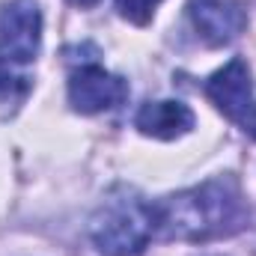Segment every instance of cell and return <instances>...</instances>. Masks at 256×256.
<instances>
[{
    "mask_svg": "<svg viewBox=\"0 0 256 256\" xmlns=\"http://www.w3.org/2000/svg\"><path fill=\"white\" fill-rule=\"evenodd\" d=\"M42 48V9L36 0H12L0 12V63L27 68Z\"/></svg>",
    "mask_w": 256,
    "mask_h": 256,
    "instance_id": "4",
    "label": "cell"
},
{
    "mask_svg": "<svg viewBox=\"0 0 256 256\" xmlns=\"http://www.w3.org/2000/svg\"><path fill=\"white\" fill-rule=\"evenodd\" d=\"M155 232V206L131 188L110 191L90 218V238L104 256H140Z\"/></svg>",
    "mask_w": 256,
    "mask_h": 256,
    "instance_id": "2",
    "label": "cell"
},
{
    "mask_svg": "<svg viewBox=\"0 0 256 256\" xmlns=\"http://www.w3.org/2000/svg\"><path fill=\"white\" fill-rule=\"evenodd\" d=\"M134 126L140 128V134H146V137L176 140V137L188 134L196 126V116L182 102H149V104H143L137 110Z\"/></svg>",
    "mask_w": 256,
    "mask_h": 256,
    "instance_id": "7",
    "label": "cell"
},
{
    "mask_svg": "<svg viewBox=\"0 0 256 256\" xmlns=\"http://www.w3.org/2000/svg\"><path fill=\"white\" fill-rule=\"evenodd\" d=\"M158 3L161 0H116V9L126 21L137 24V27H146L152 21L155 9H158Z\"/></svg>",
    "mask_w": 256,
    "mask_h": 256,
    "instance_id": "9",
    "label": "cell"
},
{
    "mask_svg": "<svg viewBox=\"0 0 256 256\" xmlns=\"http://www.w3.org/2000/svg\"><path fill=\"white\" fill-rule=\"evenodd\" d=\"M206 96L214 102V108L230 116L232 122L256 137V86L250 66L242 57H232L224 68H218L206 80Z\"/></svg>",
    "mask_w": 256,
    "mask_h": 256,
    "instance_id": "3",
    "label": "cell"
},
{
    "mask_svg": "<svg viewBox=\"0 0 256 256\" xmlns=\"http://www.w3.org/2000/svg\"><path fill=\"white\" fill-rule=\"evenodd\" d=\"M248 202L236 176H214L196 188L179 191L155 202V224L164 238L218 242L248 226Z\"/></svg>",
    "mask_w": 256,
    "mask_h": 256,
    "instance_id": "1",
    "label": "cell"
},
{
    "mask_svg": "<svg viewBox=\"0 0 256 256\" xmlns=\"http://www.w3.org/2000/svg\"><path fill=\"white\" fill-rule=\"evenodd\" d=\"M188 18L212 48L236 42L248 27V12L238 0H188Z\"/></svg>",
    "mask_w": 256,
    "mask_h": 256,
    "instance_id": "6",
    "label": "cell"
},
{
    "mask_svg": "<svg viewBox=\"0 0 256 256\" xmlns=\"http://www.w3.org/2000/svg\"><path fill=\"white\" fill-rule=\"evenodd\" d=\"M33 90V74L27 68H12L0 63V116L9 120L21 110Z\"/></svg>",
    "mask_w": 256,
    "mask_h": 256,
    "instance_id": "8",
    "label": "cell"
},
{
    "mask_svg": "<svg viewBox=\"0 0 256 256\" xmlns=\"http://www.w3.org/2000/svg\"><path fill=\"white\" fill-rule=\"evenodd\" d=\"M128 98V80L96 63L78 66L68 78V104L78 114H104Z\"/></svg>",
    "mask_w": 256,
    "mask_h": 256,
    "instance_id": "5",
    "label": "cell"
}]
</instances>
